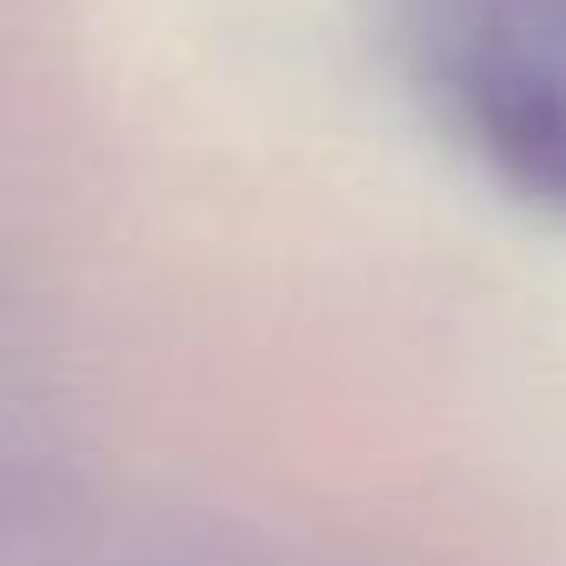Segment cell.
I'll use <instances>...</instances> for the list:
<instances>
[{"mask_svg": "<svg viewBox=\"0 0 566 566\" xmlns=\"http://www.w3.org/2000/svg\"><path fill=\"white\" fill-rule=\"evenodd\" d=\"M394 34L447 140L566 220V0H394Z\"/></svg>", "mask_w": 566, "mask_h": 566, "instance_id": "1", "label": "cell"}]
</instances>
